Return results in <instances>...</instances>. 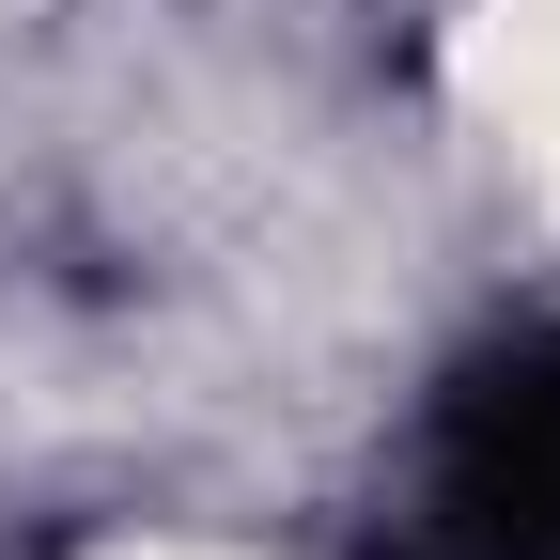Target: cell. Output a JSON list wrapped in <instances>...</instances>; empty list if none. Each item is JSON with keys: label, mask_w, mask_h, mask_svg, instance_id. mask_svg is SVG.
<instances>
[{"label": "cell", "mask_w": 560, "mask_h": 560, "mask_svg": "<svg viewBox=\"0 0 560 560\" xmlns=\"http://www.w3.org/2000/svg\"><path fill=\"white\" fill-rule=\"evenodd\" d=\"M405 560H560V327L467 359L420 436V545Z\"/></svg>", "instance_id": "1"}]
</instances>
